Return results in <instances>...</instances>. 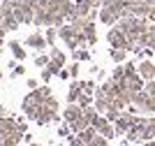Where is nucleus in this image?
<instances>
[{
  "instance_id": "obj_25",
  "label": "nucleus",
  "mask_w": 155,
  "mask_h": 146,
  "mask_svg": "<svg viewBox=\"0 0 155 146\" xmlns=\"http://www.w3.org/2000/svg\"><path fill=\"white\" fill-rule=\"evenodd\" d=\"M70 144L72 146H88V144H84V141L79 139V137H70Z\"/></svg>"
},
{
  "instance_id": "obj_18",
  "label": "nucleus",
  "mask_w": 155,
  "mask_h": 146,
  "mask_svg": "<svg viewBox=\"0 0 155 146\" xmlns=\"http://www.w3.org/2000/svg\"><path fill=\"white\" fill-rule=\"evenodd\" d=\"M56 35H58V28H56V25H46L44 37H46V42H49V46H53V42H56Z\"/></svg>"
},
{
  "instance_id": "obj_35",
  "label": "nucleus",
  "mask_w": 155,
  "mask_h": 146,
  "mask_svg": "<svg viewBox=\"0 0 155 146\" xmlns=\"http://www.w3.org/2000/svg\"><path fill=\"white\" fill-rule=\"evenodd\" d=\"M0 25H2V12H0Z\"/></svg>"
},
{
  "instance_id": "obj_10",
  "label": "nucleus",
  "mask_w": 155,
  "mask_h": 146,
  "mask_svg": "<svg viewBox=\"0 0 155 146\" xmlns=\"http://www.w3.org/2000/svg\"><path fill=\"white\" fill-rule=\"evenodd\" d=\"M77 28H74V25H60V28H58V37L60 39H63V42H65V44H67V42H70V39H74V37H77Z\"/></svg>"
},
{
  "instance_id": "obj_7",
  "label": "nucleus",
  "mask_w": 155,
  "mask_h": 146,
  "mask_svg": "<svg viewBox=\"0 0 155 146\" xmlns=\"http://www.w3.org/2000/svg\"><path fill=\"white\" fill-rule=\"evenodd\" d=\"M137 72L148 81V79H155V63L153 60H141V63L137 65Z\"/></svg>"
},
{
  "instance_id": "obj_2",
  "label": "nucleus",
  "mask_w": 155,
  "mask_h": 146,
  "mask_svg": "<svg viewBox=\"0 0 155 146\" xmlns=\"http://www.w3.org/2000/svg\"><path fill=\"white\" fill-rule=\"evenodd\" d=\"M107 39H109V46H111V49H125V44H127V35H125L120 28H116V25H111ZM125 51H127V49H125Z\"/></svg>"
},
{
  "instance_id": "obj_27",
  "label": "nucleus",
  "mask_w": 155,
  "mask_h": 146,
  "mask_svg": "<svg viewBox=\"0 0 155 146\" xmlns=\"http://www.w3.org/2000/svg\"><path fill=\"white\" fill-rule=\"evenodd\" d=\"M51 72H49V70H46V67H42V79H44V81H49V79H51Z\"/></svg>"
},
{
  "instance_id": "obj_3",
  "label": "nucleus",
  "mask_w": 155,
  "mask_h": 146,
  "mask_svg": "<svg viewBox=\"0 0 155 146\" xmlns=\"http://www.w3.org/2000/svg\"><path fill=\"white\" fill-rule=\"evenodd\" d=\"M14 14H16L19 23H30V21H35V5H16Z\"/></svg>"
},
{
  "instance_id": "obj_16",
  "label": "nucleus",
  "mask_w": 155,
  "mask_h": 146,
  "mask_svg": "<svg viewBox=\"0 0 155 146\" xmlns=\"http://www.w3.org/2000/svg\"><path fill=\"white\" fill-rule=\"evenodd\" d=\"M49 56H51V60H53V63H58L60 67H65V63H67V56H65V53H63L60 49H56V46H53Z\"/></svg>"
},
{
  "instance_id": "obj_22",
  "label": "nucleus",
  "mask_w": 155,
  "mask_h": 146,
  "mask_svg": "<svg viewBox=\"0 0 155 146\" xmlns=\"http://www.w3.org/2000/svg\"><path fill=\"white\" fill-rule=\"evenodd\" d=\"M143 90H146L148 95H155V79H148V81L143 83Z\"/></svg>"
},
{
  "instance_id": "obj_14",
  "label": "nucleus",
  "mask_w": 155,
  "mask_h": 146,
  "mask_svg": "<svg viewBox=\"0 0 155 146\" xmlns=\"http://www.w3.org/2000/svg\"><path fill=\"white\" fill-rule=\"evenodd\" d=\"M2 25H5L7 28V32L9 30H16V28H19V19H16V14H5V16H2Z\"/></svg>"
},
{
  "instance_id": "obj_1",
  "label": "nucleus",
  "mask_w": 155,
  "mask_h": 146,
  "mask_svg": "<svg viewBox=\"0 0 155 146\" xmlns=\"http://www.w3.org/2000/svg\"><path fill=\"white\" fill-rule=\"evenodd\" d=\"M93 127L97 130V134H102V137H107V139H114V137H116V125H111V121L107 118V116L97 114V118L93 121Z\"/></svg>"
},
{
  "instance_id": "obj_12",
  "label": "nucleus",
  "mask_w": 155,
  "mask_h": 146,
  "mask_svg": "<svg viewBox=\"0 0 155 146\" xmlns=\"http://www.w3.org/2000/svg\"><path fill=\"white\" fill-rule=\"evenodd\" d=\"M9 51H12L14 60H23V58H26V49H23L16 39H12V42H9Z\"/></svg>"
},
{
  "instance_id": "obj_23",
  "label": "nucleus",
  "mask_w": 155,
  "mask_h": 146,
  "mask_svg": "<svg viewBox=\"0 0 155 146\" xmlns=\"http://www.w3.org/2000/svg\"><path fill=\"white\" fill-rule=\"evenodd\" d=\"M88 146H107V137H102V134H97V137H95V139H93V141H91Z\"/></svg>"
},
{
  "instance_id": "obj_8",
  "label": "nucleus",
  "mask_w": 155,
  "mask_h": 146,
  "mask_svg": "<svg viewBox=\"0 0 155 146\" xmlns=\"http://www.w3.org/2000/svg\"><path fill=\"white\" fill-rule=\"evenodd\" d=\"M26 46H30V49H37V51H42V49H46V46H49V42H46V37H44V35L35 32V35H30V37L26 39Z\"/></svg>"
},
{
  "instance_id": "obj_34",
  "label": "nucleus",
  "mask_w": 155,
  "mask_h": 146,
  "mask_svg": "<svg viewBox=\"0 0 155 146\" xmlns=\"http://www.w3.org/2000/svg\"><path fill=\"white\" fill-rule=\"evenodd\" d=\"M2 116H5V109H2V107H0V118H2Z\"/></svg>"
},
{
  "instance_id": "obj_15",
  "label": "nucleus",
  "mask_w": 155,
  "mask_h": 146,
  "mask_svg": "<svg viewBox=\"0 0 155 146\" xmlns=\"http://www.w3.org/2000/svg\"><path fill=\"white\" fill-rule=\"evenodd\" d=\"M70 127L74 130V132H81V130H86V127H91V123H88V118L81 114L77 121H72V123H70Z\"/></svg>"
},
{
  "instance_id": "obj_29",
  "label": "nucleus",
  "mask_w": 155,
  "mask_h": 146,
  "mask_svg": "<svg viewBox=\"0 0 155 146\" xmlns=\"http://www.w3.org/2000/svg\"><path fill=\"white\" fill-rule=\"evenodd\" d=\"M58 76H60V79H70L72 74H70V70H65V67H63V70L58 72Z\"/></svg>"
},
{
  "instance_id": "obj_30",
  "label": "nucleus",
  "mask_w": 155,
  "mask_h": 146,
  "mask_svg": "<svg viewBox=\"0 0 155 146\" xmlns=\"http://www.w3.org/2000/svg\"><path fill=\"white\" fill-rule=\"evenodd\" d=\"M21 74H26V67L21 65V67H14V76H21Z\"/></svg>"
},
{
  "instance_id": "obj_24",
  "label": "nucleus",
  "mask_w": 155,
  "mask_h": 146,
  "mask_svg": "<svg viewBox=\"0 0 155 146\" xmlns=\"http://www.w3.org/2000/svg\"><path fill=\"white\" fill-rule=\"evenodd\" d=\"M88 5H91L93 9H100V7L104 5V0H88Z\"/></svg>"
},
{
  "instance_id": "obj_36",
  "label": "nucleus",
  "mask_w": 155,
  "mask_h": 146,
  "mask_svg": "<svg viewBox=\"0 0 155 146\" xmlns=\"http://www.w3.org/2000/svg\"><path fill=\"white\" fill-rule=\"evenodd\" d=\"M30 146H39V144H30Z\"/></svg>"
},
{
  "instance_id": "obj_20",
  "label": "nucleus",
  "mask_w": 155,
  "mask_h": 146,
  "mask_svg": "<svg viewBox=\"0 0 155 146\" xmlns=\"http://www.w3.org/2000/svg\"><path fill=\"white\" fill-rule=\"evenodd\" d=\"M74 60H91V53H88V49H86V46L77 49V51H74Z\"/></svg>"
},
{
  "instance_id": "obj_21",
  "label": "nucleus",
  "mask_w": 155,
  "mask_h": 146,
  "mask_svg": "<svg viewBox=\"0 0 155 146\" xmlns=\"http://www.w3.org/2000/svg\"><path fill=\"white\" fill-rule=\"evenodd\" d=\"M49 63H51V56H44V53H39V56L35 58V65H37V67H46Z\"/></svg>"
},
{
  "instance_id": "obj_9",
  "label": "nucleus",
  "mask_w": 155,
  "mask_h": 146,
  "mask_svg": "<svg viewBox=\"0 0 155 146\" xmlns=\"http://www.w3.org/2000/svg\"><path fill=\"white\" fill-rule=\"evenodd\" d=\"M91 14H93V7L88 5V0H77L74 2V14L72 16H91Z\"/></svg>"
},
{
  "instance_id": "obj_5",
  "label": "nucleus",
  "mask_w": 155,
  "mask_h": 146,
  "mask_svg": "<svg viewBox=\"0 0 155 146\" xmlns=\"http://www.w3.org/2000/svg\"><path fill=\"white\" fill-rule=\"evenodd\" d=\"M132 111H120V116H118L116 121H114V125H116V132H127L130 125H132Z\"/></svg>"
},
{
  "instance_id": "obj_31",
  "label": "nucleus",
  "mask_w": 155,
  "mask_h": 146,
  "mask_svg": "<svg viewBox=\"0 0 155 146\" xmlns=\"http://www.w3.org/2000/svg\"><path fill=\"white\" fill-rule=\"evenodd\" d=\"M70 130H72V127H60L58 132H60V134H63V137H67V134H70Z\"/></svg>"
},
{
  "instance_id": "obj_13",
  "label": "nucleus",
  "mask_w": 155,
  "mask_h": 146,
  "mask_svg": "<svg viewBox=\"0 0 155 146\" xmlns=\"http://www.w3.org/2000/svg\"><path fill=\"white\" fill-rule=\"evenodd\" d=\"M77 137H79L81 141H84V144H91V141L97 137V130L91 125V127H86V130H81V132H77Z\"/></svg>"
},
{
  "instance_id": "obj_19",
  "label": "nucleus",
  "mask_w": 155,
  "mask_h": 146,
  "mask_svg": "<svg viewBox=\"0 0 155 146\" xmlns=\"http://www.w3.org/2000/svg\"><path fill=\"white\" fill-rule=\"evenodd\" d=\"M111 79H114V81H123V79H125V65H118V67H114V72H111Z\"/></svg>"
},
{
  "instance_id": "obj_4",
  "label": "nucleus",
  "mask_w": 155,
  "mask_h": 146,
  "mask_svg": "<svg viewBox=\"0 0 155 146\" xmlns=\"http://www.w3.org/2000/svg\"><path fill=\"white\" fill-rule=\"evenodd\" d=\"M16 130H19V123H16V121L7 118V116H2V118H0V141L7 139V137H12Z\"/></svg>"
},
{
  "instance_id": "obj_17",
  "label": "nucleus",
  "mask_w": 155,
  "mask_h": 146,
  "mask_svg": "<svg viewBox=\"0 0 155 146\" xmlns=\"http://www.w3.org/2000/svg\"><path fill=\"white\" fill-rule=\"evenodd\" d=\"M127 53L130 51H125V49H111V60H114V63H125Z\"/></svg>"
},
{
  "instance_id": "obj_28",
  "label": "nucleus",
  "mask_w": 155,
  "mask_h": 146,
  "mask_svg": "<svg viewBox=\"0 0 155 146\" xmlns=\"http://www.w3.org/2000/svg\"><path fill=\"white\" fill-rule=\"evenodd\" d=\"M70 74H72V76H77V74H79V63L70 65Z\"/></svg>"
},
{
  "instance_id": "obj_11",
  "label": "nucleus",
  "mask_w": 155,
  "mask_h": 146,
  "mask_svg": "<svg viewBox=\"0 0 155 146\" xmlns=\"http://www.w3.org/2000/svg\"><path fill=\"white\" fill-rule=\"evenodd\" d=\"M81 93H84V81H72L70 83V93H67V102H77Z\"/></svg>"
},
{
  "instance_id": "obj_6",
  "label": "nucleus",
  "mask_w": 155,
  "mask_h": 146,
  "mask_svg": "<svg viewBox=\"0 0 155 146\" xmlns=\"http://www.w3.org/2000/svg\"><path fill=\"white\" fill-rule=\"evenodd\" d=\"M81 114H84V107H81L79 102H70V104H67V109L63 111V118H65L67 123H72V121H77Z\"/></svg>"
},
{
  "instance_id": "obj_33",
  "label": "nucleus",
  "mask_w": 155,
  "mask_h": 146,
  "mask_svg": "<svg viewBox=\"0 0 155 146\" xmlns=\"http://www.w3.org/2000/svg\"><path fill=\"white\" fill-rule=\"evenodd\" d=\"M143 146H155V139H150V141H143Z\"/></svg>"
},
{
  "instance_id": "obj_32",
  "label": "nucleus",
  "mask_w": 155,
  "mask_h": 146,
  "mask_svg": "<svg viewBox=\"0 0 155 146\" xmlns=\"http://www.w3.org/2000/svg\"><path fill=\"white\" fill-rule=\"evenodd\" d=\"M148 125L153 127V132H155V116H153V118H148Z\"/></svg>"
},
{
  "instance_id": "obj_26",
  "label": "nucleus",
  "mask_w": 155,
  "mask_h": 146,
  "mask_svg": "<svg viewBox=\"0 0 155 146\" xmlns=\"http://www.w3.org/2000/svg\"><path fill=\"white\" fill-rule=\"evenodd\" d=\"M26 86H28L30 90H35V88H37V79H28V81H26Z\"/></svg>"
}]
</instances>
